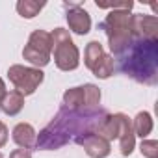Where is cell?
Returning <instances> with one entry per match:
<instances>
[{"label": "cell", "mask_w": 158, "mask_h": 158, "mask_svg": "<svg viewBox=\"0 0 158 158\" xmlns=\"http://www.w3.org/2000/svg\"><path fill=\"white\" fill-rule=\"evenodd\" d=\"M52 50H54V63L60 71H74L80 65V52L73 43L69 30L56 28L52 34Z\"/></svg>", "instance_id": "cell-4"}, {"label": "cell", "mask_w": 158, "mask_h": 158, "mask_svg": "<svg viewBox=\"0 0 158 158\" xmlns=\"http://www.w3.org/2000/svg\"><path fill=\"white\" fill-rule=\"evenodd\" d=\"M101 104V89L95 84L69 88L63 93V106L67 108H97Z\"/></svg>", "instance_id": "cell-8"}, {"label": "cell", "mask_w": 158, "mask_h": 158, "mask_svg": "<svg viewBox=\"0 0 158 158\" xmlns=\"http://www.w3.org/2000/svg\"><path fill=\"white\" fill-rule=\"evenodd\" d=\"M6 93H8V91H6V84H4L2 78H0V102H2V99H4Z\"/></svg>", "instance_id": "cell-21"}, {"label": "cell", "mask_w": 158, "mask_h": 158, "mask_svg": "<svg viewBox=\"0 0 158 158\" xmlns=\"http://www.w3.org/2000/svg\"><path fill=\"white\" fill-rule=\"evenodd\" d=\"M115 60L117 69L138 84L154 86L158 82V39H141L134 35L125 52Z\"/></svg>", "instance_id": "cell-2"}, {"label": "cell", "mask_w": 158, "mask_h": 158, "mask_svg": "<svg viewBox=\"0 0 158 158\" xmlns=\"http://www.w3.org/2000/svg\"><path fill=\"white\" fill-rule=\"evenodd\" d=\"M139 151L145 158H158V141L156 139H143Z\"/></svg>", "instance_id": "cell-17"}, {"label": "cell", "mask_w": 158, "mask_h": 158, "mask_svg": "<svg viewBox=\"0 0 158 158\" xmlns=\"http://www.w3.org/2000/svg\"><path fill=\"white\" fill-rule=\"evenodd\" d=\"M132 32L141 39H158V19L154 15L132 13Z\"/></svg>", "instance_id": "cell-10"}, {"label": "cell", "mask_w": 158, "mask_h": 158, "mask_svg": "<svg viewBox=\"0 0 158 158\" xmlns=\"http://www.w3.org/2000/svg\"><path fill=\"white\" fill-rule=\"evenodd\" d=\"M97 8H104V10H132L134 2L127 0V2H115V4H104V2H97Z\"/></svg>", "instance_id": "cell-18"}, {"label": "cell", "mask_w": 158, "mask_h": 158, "mask_svg": "<svg viewBox=\"0 0 158 158\" xmlns=\"http://www.w3.org/2000/svg\"><path fill=\"white\" fill-rule=\"evenodd\" d=\"M8 78L10 82L15 86V89L26 97V95H32L35 93V89L43 84L45 80V74L41 69H35V67H24V65H11L8 69Z\"/></svg>", "instance_id": "cell-7"}, {"label": "cell", "mask_w": 158, "mask_h": 158, "mask_svg": "<svg viewBox=\"0 0 158 158\" xmlns=\"http://www.w3.org/2000/svg\"><path fill=\"white\" fill-rule=\"evenodd\" d=\"M10 158H32V152H30V149H15L10 154Z\"/></svg>", "instance_id": "cell-19"}, {"label": "cell", "mask_w": 158, "mask_h": 158, "mask_svg": "<svg viewBox=\"0 0 158 158\" xmlns=\"http://www.w3.org/2000/svg\"><path fill=\"white\" fill-rule=\"evenodd\" d=\"M132 128H134L136 136L145 139L151 134V130H152V117H151V114L149 112H139L134 117V121H132Z\"/></svg>", "instance_id": "cell-15"}, {"label": "cell", "mask_w": 158, "mask_h": 158, "mask_svg": "<svg viewBox=\"0 0 158 158\" xmlns=\"http://www.w3.org/2000/svg\"><path fill=\"white\" fill-rule=\"evenodd\" d=\"M99 28L106 34L108 45L112 50V58H117L134 39L132 32V13L130 10H112L106 19L99 24Z\"/></svg>", "instance_id": "cell-3"}, {"label": "cell", "mask_w": 158, "mask_h": 158, "mask_svg": "<svg viewBox=\"0 0 158 158\" xmlns=\"http://www.w3.org/2000/svg\"><path fill=\"white\" fill-rule=\"evenodd\" d=\"M84 63L97 78H102V80L110 78L115 71L114 58L104 52V48L99 41H89L88 43V47L84 50Z\"/></svg>", "instance_id": "cell-6"}, {"label": "cell", "mask_w": 158, "mask_h": 158, "mask_svg": "<svg viewBox=\"0 0 158 158\" xmlns=\"http://www.w3.org/2000/svg\"><path fill=\"white\" fill-rule=\"evenodd\" d=\"M23 108H24V97L17 89L6 93L4 99H2V102H0V110H2L6 115H10V117L17 115Z\"/></svg>", "instance_id": "cell-14"}, {"label": "cell", "mask_w": 158, "mask_h": 158, "mask_svg": "<svg viewBox=\"0 0 158 158\" xmlns=\"http://www.w3.org/2000/svg\"><path fill=\"white\" fill-rule=\"evenodd\" d=\"M45 8V2H37V0H19L17 2V13L23 19H34L39 15V11Z\"/></svg>", "instance_id": "cell-16"}, {"label": "cell", "mask_w": 158, "mask_h": 158, "mask_svg": "<svg viewBox=\"0 0 158 158\" xmlns=\"http://www.w3.org/2000/svg\"><path fill=\"white\" fill-rule=\"evenodd\" d=\"M67 23H69V28L78 35H86L91 30V17L82 6L67 10Z\"/></svg>", "instance_id": "cell-12"}, {"label": "cell", "mask_w": 158, "mask_h": 158, "mask_svg": "<svg viewBox=\"0 0 158 158\" xmlns=\"http://www.w3.org/2000/svg\"><path fill=\"white\" fill-rule=\"evenodd\" d=\"M119 151L123 156H130L134 147H136V134L132 128V121L128 119V115L119 114Z\"/></svg>", "instance_id": "cell-11"}, {"label": "cell", "mask_w": 158, "mask_h": 158, "mask_svg": "<svg viewBox=\"0 0 158 158\" xmlns=\"http://www.w3.org/2000/svg\"><path fill=\"white\" fill-rule=\"evenodd\" d=\"M108 112L101 106L97 108H67L60 106L52 121L35 138V147L39 151H56L67 145L78 136L97 132L101 123L106 119Z\"/></svg>", "instance_id": "cell-1"}, {"label": "cell", "mask_w": 158, "mask_h": 158, "mask_svg": "<svg viewBox=\"0 0 158 158\" xmlns=\"http://www.w3.org/2000/svg\"><path fill=\"white\" fill-rule=\"evenodd\" d=\"M80 147H84L86 154L89 158H106L110 154V141H106L104 138H101L99 134L91 132V134H84V136H78L74 139Z\"/></svg>", "instance_id": "cell-9"}, {"label": "cell", "mask_w": 158, "mask_h": 158, "mask_svg": "<svg viewBox=\"0 0 158 158\" xmlns=\"http://www.w3.org/2000/svg\"><path fill=\"white\" fill-rule=\"evenodd\" d=\"M0 158H4V154H2V151H0Z\"/></svg>", "instance_id": "cell-22"}, {"label": "cell", "mask_w": 158, "mask_h": 158, "mask_svg": "<svg viewBox=\"0 0 158 158\" xmlns=\"http://www.w3.org/2000/svg\"><path fill=\"white\" fill-rule=\"evenodd\" d=\"M52 54V37L47 30H34L28 37L26 47L23 48V58L32 63V67L41 69L50 63Z\"/></svg>", "instance_id": "cell-5"}, {"label": "cell", "mask_w": 158, "mask_h": 158, "mask_svg": "<svg viewBox=\"0 0 158 158\" xmlns=\"http://www.w3.org/2000/svg\"><path fill=\"white\" fill-rule=\"evenodd\" d=\"M8 127L2 123V121H0V147H4L6 143H8Z\"/></svg>", "instance_id": "cell-20"}, {"label": "cell", "mask_w": 158, "mask_h": 158, "mask_svg": "<svg viewBox=\"0 0 158 158\" xmlns=\"http://www.w3.org/2000/svg\"><path fill=\"white\" fill-rule=\"evenodd\" d=\"M35 130L30 123H19L13 128V141L21 147V149H32L35 147Z\"/></svg>", "instance_id": "cell-13"}]
</instances>
